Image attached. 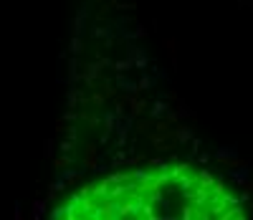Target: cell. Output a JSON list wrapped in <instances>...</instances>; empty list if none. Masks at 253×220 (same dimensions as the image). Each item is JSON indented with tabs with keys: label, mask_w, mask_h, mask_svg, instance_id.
I'll list each match as a JSON object with an SVG mask.
<instances>
[{
	"label": "cell",
	"mask_w": 253,
	"mask_h": 220,
	"mask_svg": "<svg viewBox=\"0 0 253 220\" xmlns=\"http://www.w3.org/2000/svg\"><path fill=\"white\" fill-rule=\"evenodd\" d=\"M51 218L69 220H241L246 205L220 177L190 165L117 172L81 187Z\"/></svg>",
	"instance_id": "1"
}]
</instances>
